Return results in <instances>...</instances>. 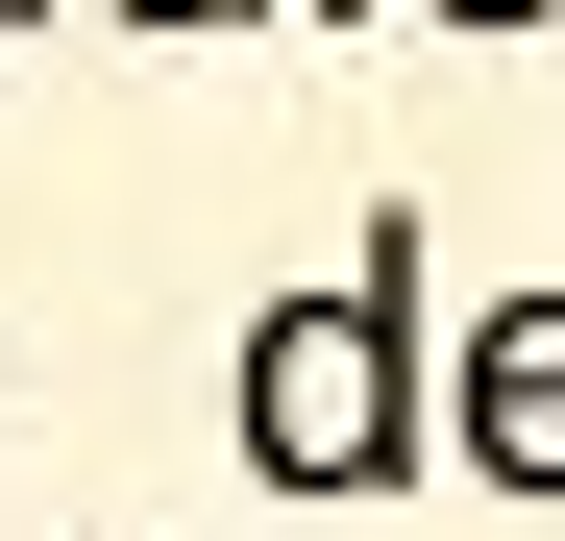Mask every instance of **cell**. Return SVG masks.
Listing matches in <instances>:
<instances>
[{
    "label": "cell",
    "instance_id": "5",
    "mask_svg": "<svg viewBox=\"0 0 565 541\" xmlns=\"http://www.w3.org/2000/svg\"><path fill=\"white\" fill-rule=\"evenodd\" d=\"M270 25H394V0H270Z\"/></svg>",
    "mask_w": 565,
    "mask_h": 541
},
{
    "label": "cell",
    "instance_id": "3",
    "mask_svg": "<svg viewBox=\"0 0 565 541\" xmlns=\"http://www.w3.org/2000/svg\"><path fill=\"white\" fill-rule=\"evenodd\" d=\"M99 25H148V50H198V25H270V0H99Z\"/></svg>",
    "mask_w": 565,
    "mask_h": 541
},
{
    "label": "cell",
    "instance_id": "6",
    "mask_svg": "<svg viewBox=\"0 0 565 541\" xmlns=\"http://www.w3.org/2000/svg\"><path fill=\"white\" fill-rule=\"evenodd\" d=\"M0 25H74V0H0Z\"/></svg>",
    "mask_w": 565,
    "mask_h": 541
},
{
    "label": "cell",
    "instance_id": "2",
    "mask_svg": "<svg viewBox=\"0 0 565 541\" xmlns=\"http://www.w3.org/2000/svg\"><path fill=\"white\" fill-rule=\"evenodd\" d=\"M443 443H467L492 492H541V517H565V296H492V320L443 344Z\"/></svg>",
    "mask_w": 565,
    "mask_h": 541
},
{
    "label": "cell",
    "instance_id": "1",
    "mask_svg": "<svg viewBox=\"0 0 565 541\" xmlns=\"http://www.w3.org/2000/svg\"><path fill=\"white\" fill-rule=\"evenodd\" d=\"M222 443H246V492H296V517H344V492H418V443H443V344H418V198L369 222L320 296H270V320L222 344Z\"/></svg>",
    "mask_w": 565,
    "mask_h": 541
},
{
    "label": "cell",
    "instance_id": "4",
    "mask_svg": "<svg viewBox=\"0 0 565 541\" xmlns=\"http://www.w3.org/2000/svg\"><path fill=\"white\" fill-rule=\"evenodd\" d=\"M418 25H467V50H516V25H565V0H418Z\"/></svg>",
    "mask_w": 565,
    "mask_h": 541
}]
</instances>
